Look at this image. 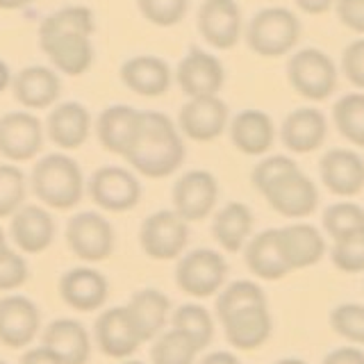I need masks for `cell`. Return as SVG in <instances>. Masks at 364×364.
Segmentation results:
<instances>
[{
  "label": "cell",
  "mask_w": 364,
  "mask_h": 364,
  "mask_svg": "<svg viewBox=\"0 0 364 364\" xmlns=\"http://www.w3.org/2000/svg\"><path fill=\"white\" fill-rule=\"evenodd\" d=\"M185 139L178 125L164 112L141 109L134 139L125 153V162L144 178L162 180L173 176L185 162Z\"/></svg>",
  "instance_id": "obj_2"
},
{
  "label": "cell",
  "mask_w": 364,
  "mask_h": 364,
  "mask_svg": "<svg viewBox=\"0 0 364 364\" xmlns=\"http://www.w3.org/2000/svg\"><path fill=\"white\" fill-rule=\"evenodd\" d=\"M0 364H5V362H0Z\"/></svg>",
  "instance_id": "obj_54"
},
{
  "label": "cell",
  "mask_w": 364,
  "mask_h": 364,
  "mask_svg": "<svg viewBox=\"0 0 364 364\" xmlns=\"http://www.w3.org/2000/svg\"><path fill=\"white\" fill-rule=\"evenodd\" d=\"M171 326L180 333H185L187 337L193 339L200 350L205 346H210V341L214 337V318L212 314L205 310L198 303H185L171 314Z\"/></svg>",
  "instance_id": "obj_35"
},
{
  "label": "cell",
  "mask_w": 364,
  "mask_h": 364,
  "mask_svg": "<svg viewBox=\"0 0 364 364\" xmlns=\"http://www.w3.org/2000/svg\"><path fill=\"white\" fill-rule=\"evenodd\" d=\"M276 242L289 271L314 267L326 255V239L310 223L276 228Z\"/></svg>",
  "instance_id": "obj_22"
},
{
  "label": "cell",
  "mask_w": 364,
  "mask_h": 364,
  "mask_svg": "<svg viewBox=\"0 0 364 364\" xmlns=\"http://www.w3.org/2000/svg\"><path fill=\"white\" fill-rule=\"evenodd\" d=\"M9 237L21 253L26 255L43 253L46 248H50L55 239V221L50 212L43 205H23L11 216Z\"/></svg>",
  "instance_id": "obj_24"
},
{
  "label": "cell",
  "mask_w": 364,
  "mask_h": 364,
  "mask_svg": "<svg viewBox=\"0 0 364 364\" xmlns=\"http://www.w3.org/2000/svg\"><path fill=\"white\" fill-rule=\"evenodd\" d=\"M276 364H307V362L296 360V358H284V360H280V362H276Z\"/></svg>",
  "instance_id": "obj_52"
},
{
  "label": "cell",
  "mask_w": 364,
  "mask_h": 364,
  "mask_svg": "<svg viewBox=\"0 0 364 364\" xmlns=\"http://www.w3.org/2000/svg\"><path fill=\"white\" fill-rule=\"evenodd\" d=\"M335 11L341 26L364 37V0H335Z\"/></svg>",
  "instance_id": "obj_44"
},
{
  "label": "cell",
  "mask_w": 364,
  "mask_h": 364,
  "mask_svg": "<svg viewBox=\"0 0 364 364\" xmlns=\"http://www.w3.org/2000/svg\"><path fill=\"white\" fill-rule=\"evenodd\" d=\"M41 328V312L28 296L9 294L0 299V344L7 348H26Z\"/></svg>",
  "instance_id": "obj_16"
},
{
  "label": "cell",
  "mask_w": 364,
  "mask_h": 364,
  "mask_svg": "<svg viewBox=\"0 0 364 364\" xmlns=\"http://www.w3.org/2000/svg\"><path fill=\"white\" fill-rule=\"evenodd\" d=\"M18 364H62V360L46 346H37V348H28L23 353Z\"/></svg>",
  "instance_id": "obj_46"
},
{
  "label": "cell",
  "mask_w": 364,
  "mask_h": 364,
  "mask_svg": "<svg viewBox=\"0 0 364 364\" xmlns=\"http://www.w3.org/2000/svg\"><path fill=\"white\" fill-rule=\"evenodd\" d=\"M198 364H239V360L230 350H214L210 355H205Z\"/></svg>",
  "instance_id": "obj_48"
},
{
  "label": "cell",
  "mask_w": 364,
  "mask_h": 364,
  "mask_svg": "<svg viewBox=\"0 0 364 364\" xmlns=\"http://www.w3.org/2000/svg\"><path fill=\"white\" fill-rule=\"evenodd\" d=\"M32 3H37V0H0V9L5 11H14V9H23Z\"/></svg>",
  "instance_id": "obj_50"
},
{
  "label": "cell",
  "mask_w": 364,
  "mask_h": 364,
  "mask_svg": "<svg viewBox=\"0 0 364 364\" xmlns=\"http://www.w3.org/2000/svg\"><path fill=\"white\" fill-rule=\"evenodd\" d=\"M41 346L53 350L62 364H87L91 358V337L75 318H55L46 326Z\"/></svg>",
  "instance_id": "obj_27"
},
{
  "label": "cell",
  "mask_w": 364,
  "mask_h": 364,
  "mask_svg": "<svg viewBox=\"0 0 364 364\" xmlns=\"http://www.w3.org/2000/svg\"><path fill=\"white\" fill-rule=\"evenodd\" d=\"M255 303H267L264 289H262L259 284L250 280L230 282L223 291H219V299H216V316L223 318L225 314L239 310V307L255 305Z\"/></svg>",
  "instance_id": "obj_38"
},
{
  "label": "cell",
  "mask_w": 364,
  "mask_h": 364,
  "mask_svg": "<svg viewBox=\"0 0 364 364\" xmlns=\"http://www.w3.org/2000/svg\"><path fill=\"white\" fill-rule=\"evenodd\" d=\"M139 14L157 28H173L189 11V0H136Z\"/></svg>",
  "instance_id": "obj_39"
},
{
  "label": "cell",
  "mask_w": 364,
  "mask_h": 364,
  "mask_svg": "<svg viewBox=\"0 0 364 364\" xmlns=\"http://www.w3.org/2000/svg\"><path fill=\"white\" fill-rule=\"evenodd\" d=\"M330 326L339 335L348 339L350 344L364 346V305L360 303H344L337 305L330 314Z\"/></svg>",
  "instance_id": "obj_41"
},
{
  "label": "cell",
  "mask_w": 364,
  "mask_h": 364,
  "mask_svg": "<svg viewBox=\"0 0 364 364\" xmlns=\"http://www.w3.org/2000/svg\"><path fill=\"white\" fill-rule=\"evenodd\" d=\"M5 248H9V244H7V235H5L3 228H0V250H5Z\"/></svg>",
  "instance_id": "obj_51"
},
{
  "label": "cell",
  "mask_w": 364,
  "mask_h": 364,
  "mask_svg": "<svg viewBox=\"0 0 364 364\" xmlns=\"http://www.w3.org/2000/svg\"><path fill=\"white\" fill-rule=\"evenodd\" d=\"M87 191L100 210L105 212H130L141 200V185L130 168L100 166L91 173Z\"/></svg>",
  "instance_id": "obj_10"
},
{
  "label": "cell",
  "mask_w": 364,
  "mask_h": 364,
  "mask_svg": "<svg viewBox=\"0 0 364 364\" xmlns=\"http://www.w3.org/2000/svg\"><path fill=\"white\" fill-rule=\"evenodd\" d=\"M244 257H246L248 269L262 280H280L289 273V269H287V264H284V259L278 250L276 228L259 232L250 239V242L246 244Z\"/></svg>",
  "instance_id": "obj_32"
},
{
  "label": "cell",
  "mask_w": 364,
  "mask_h": 364,
  "mask_svg": "<svg viewBox=\"0 0 364 364\" xmlns=\"http://www.w3.org/2000/svg\"><path fill=\"white\" fill-rule=\"evenodd\" d=\"M198 32L216 50H230L244 32V16L237 0H203L198 9Z\"/></svg>",
  "instance_id": "obj_15"
},
{
  "label": "cell",
  "mask_w": 364,
  "mask_h": 364,
  "mask_svg": "<svg viewBox=\"0 0 364 364\" xmlns=\"http://www.w3.org/2000/svg\"><path fill=\"white\" fill-rule=\"evenodd\" d=\"M66 244L82 262H105L114 253L117 235L100 212H77L66 223Z\"/></svg>",
  "instance_id": "obj_9"
},
{
  "label": "cell",
  "mask_w": 364,
  "mask_h": 364,
  "mask_svg": "<svg viewBox=\"0 0 364 364\" xmlns=\"http://www.w3.org/2000/svg\"><path fill=\"white\" fill-rule=\"evenodd\" d=\"M318 173L335 196H358L364 189V159L348 148H333L318 162Z\"/></svg>",
  "instance_id": "obj_25"
},
{
  "label": "cell",
  "mask_w": 364,
  "mask_h": 364,
  "mask_svg": "<svg viewBox=\"0 0 364 364\" xmlns=\"http://www.w3.org/2000/svg\"><path fill=\"white\" fill-rule=\"evenodd\" d=\"M200 348L193 344V339L180 330L171 328L153 339L151 362L153 364H196V355Z\"/></svg>",
  "instance_id": "obj_33"
},
{
  "label": "cell",
  "mask_w": 364,
  "mask_h": 364,
  "mask_svg": "<svg viewBox=\"0 0 364 364\" xmlns=\"http://www.w3.org/2000/svg\"><path fill=\"white\" fill-rule=\"evenodd\" d=\"M94 339L102 355L112 360H128L141 346L125 305L109 307V310L100 312V316L96 318Z\"/></svg>",
  "instance_id": "obj_21"
},
{
  "label": "cell",
  "mask_w": 364,
  "mask_h": 364,
  "mask_svg": "<svg viewBox=\"0 0 364 364\" xmlns=\"http://www.w3.org/2000/svg\"><path fill=\"white\" fill-rule=\"evenodd\" d=\"M32 193L41 200L43 208L50 210H73L85 196V176L82 168L71 155L50 153L43 155L32 168L30 176Z\"/></svg>",
  "instance_id": "obj_3"
},
{
  "label": "cell",
  "mask_w": 364,
  "mask_h": 364,
  "mask_svg": "<svg viewBox=\"0 0 364 364\" xmlns=\"http://www.w3.org/2000/svg\"><path fill=\"white\" fill-rule=\"evenodd\" d=\"M173 77L187 98L219 96L225 85V68L219 57L191 46L189 53L180 60Z\"/></svg>",
  "instance_id": "obj_12"
},
{
  "label": "cell",
  "mask_w": 364,
  "mask_h": 364,
  "mask_svg": "<svg viewBox=\"0 0 364 364\" xmlns=\"http://www.w3.org/2000/svg\"><path fill=\"white\" fill-rule=\"evenodd\" d=\"M219 321L223 323L228 344L239 350H255L264 346L273 330V318L267 303L239 307V310L225 314Z\"/></svg>",
  "instance_id": "obj_18"
},
{
  "label": "cell",
  "mask_w": 364,
  "mask_h": 364,
  "mask_svg": "<svg viewBox=\"0 0 364 364\" xmlns=\"http://www.w3.org/2000/svg\"><path fill=\"white\" fill-rule=\"evenodd\" d=\"M219 200V182L210 171L193 168L182 173L173 185V212L187 223L203 221Z\"/></svg>",
  "instance_id": "obj_13"
},
{
  "label": "cell",
  "mask_w": 364,
  "mask_h": 364,
  "mask_svg": "<svg viewBox=\"0 0 364 364\" xmlns=\"http://www.w3.org/2000/svg\"><path fill=\"white\" fill-rule=\"evenodd\" d=\"M14 98L28 112L55 107L62 96V77L53 66L32 64L11 77Z\"/></svg>",
  "instance_id": "obj_19"
},
{
  "label": "cell",
  "mask_w": 364,
  "mask_h": 364,
  "mask_svg": "<svg viewBox=\"0 0 364 364\" xmlns=\"http://www.w3.org/2000/svg\"><path fill=\"white\" fill-rule=\"evenodd\" d=\"M328 136V119L316 107H299L282 121L280 139L284 148L296 155L314 153L323 146Z\"/></svg>",
  "instance_id": "obj_26"
},
{
  "label": "cell",
  "mask_w": 364,
  "mask_h": 364,
  "mask_svg": "<svg viewBox=\"0 0 364 364\" xmlns=\"http://www.w3.org/2000/svg\"><path fill=\"white\" fill-rule=\"evenodd\" d=\"M364 228V210L358 203L341 200L330 205L323 212V230L333 237V242Z\"/></svg>",
  "instance_id": "obj_37"
},
{
  "label": "cell",
  "mask_w": 364,
  "mask_h": 364,
  "mask_svg": "<svg viewBox=\"0 0 364 364\" xmlns=\"http://www.w3.org/2000/svg\"><path fill=\"white\" fill-rule=\"evenodd\" d=\"M291 89L305 100H328L337 89V66L333 57L318 48L296 50L287 62Z\"/></svg>",
  "instance_id": "obj_5"
},
{
  "label": "cell",
  "mask_w": 364,
  "mask_h": 364,
  "mask_svg": "<svg viewBox=\"0 0 364 364\" xmlns=\"http://www.w3.org/2000/svg\"><path fill=\"white\" fill-rule=\"evenodd\" d=\"M246 46L259 57H282L301 39V21L287 7H264L248 21Z\"/></svg>",
  "instance_id": "obj_4"
},
{
  "label": "cell",
  "mask_w": 364,
  "mask_h": 364,
  "mask_svg": "<svg viewBox=\"0 0 364 364\" xmlns=\"http://www.w3.org/2000/svg\"><path fill=\"white\" fill-rule=\"evenodd\" d=\"M294 5L299 7L305 14H312V16H321L326 14L328 9L335 7V0H294Z\"/></svg>",
  "instance_id": "obj_47"
},
{
  "label": "cell",
  "mask_w": 364,
  "mask_h": 364,
  "mask_svg": "<svg viewBox=\"0 0 364 364\" xmlns=\"http://www.w3.org/2000/svg\"><path fill=\"white\" fill-rule=\"evenodd\" d=\"M230 139L244 155H264L276 141V125L267 112L244 109L230 121Z\"/></svg>",
  "instance_id": "obj_29"
},
{
  "label": "cell",
  "mask_w": 364,
  "mask_h": 364,
  "mask_svg": "<svg viewBox=\"0 0 364 364\" xmlns=\"http://www.w3.org/2000/svg\"><path fill=\"white\" fill-rule=\"evenodd\" d=\"M333 264L344 273H362L364 271V228L341 237L333 246Z\"/></svg>",
  "instance_id": "obj_40"
},
{
  "label": "cell",
  "mask_w": 364,
  "mask_h": 364,
  "mask_svg": "<svg viewBox=\"0 0 364 364\" xmlns=\"http://www.w3.org/2000/svg\"><path fill=\"white\" fill-rule=\"evenodd\" d=\"M28 196V178L16 164H0V219H11Z\"/></svg>",
  "instance_id": "obj_36"
},
{
  "label": "cell",
  "mask_w": 364,
  "mask_h": 364,
  "mask_svg": "<svg viewBox=\"0 0 364 364\" xmlns=\"http://www.w3.org/2000/svg\"><path fill=\"white\" fill-rule=\"evenodd\" d=\"M46 136L62 151H77L82 148L94 128L91 112L77 100L57 102L46 119Z\"/></svg>",
  "instance_id": "obj_17"
},
{
  "label": "cell",
  "mask_w": 364,
  "mask_h": 364,
  "mask_svg": "<svg viewBox=\"0 0 364 364\" xmlns=\"http://www.w3.org/2000/svg\"><path fill=\"white\" fill-rule=\"evenodd\" d=\"M341 71H344L346 80L364 91V37L350 41L344 53H341Z\"/></svg>",
  "instance_id": "obj_43"
},
{
  "label": "cell",
  "mask_w": 364,
  "mask_h": 364,
  "mask_svg": "<svg viewBox=\"0 0 364 364\" xmlns=\"http://www.w3.org/2000/svg\"><path fill=\"white\" fill-rule=\"evenodd\" d=\"M30 278L28 262L11 248L0 250V291H16Z\"/></svg>",
  "instance_id": "obj_42"
},
{
  "label": "cell",
  "mask_w": 364,
  "mask_h": 364,
  "mask_svg": "<svg viewBox=\"0 0 364 364\" xmlns=\"http://www.w3.org/2000/svg\"><path fill=\"white\" fill-rule=\"evenodd\" d=\"M139 112L130 105H109L96 119V136L100 146L112 155L125 157L128 148L134 139L136 123H139Z\"/></svg>",
  "instance_id": "obj_30"
},
{
  "label": "cell",
  "mask_w": 364,
  "mask_h": 364,
  "mask_svg": "<svg viewBox=\"0 0 364 364\" xmlns=\"http://www.w3.org/2000/svg\"><path fill=\"white\" fill-rule=\"evenodd\" d=\"M228 276V262L212 248H196L182 255L176 267V282L180 291L193 299H208L221 291Z\"/></svg>",
  "instance_id": "obj_8"
},
{
  "label": "cell",
  "mask_w": 364,
  "mask_h": 364,
  "mask_svg": "<svg viewBox=\"0 0 364 364\" xmlns=\"http://www.w3.org/2000/svg\"><path fill=\"white\" fill-rule=\"evenodd\" d=\"M125 310H128L136 337H139L141 344H146V341H153L157 335L164 333L171 312V301L159 289H139L132 294Z\"/></svg>",
  "instance_id": "obj_28"
},
{
  "label": "cell",
  "mask_w": 364,
  "mask_h": 364,
  "mask_svg": "<svg viewBox=\"0 0 364 364\" xmlns=\"http://www.w3.org/2000/svg\"><path fill=\"white\" fill-rule=\"evenodd\" d=\"M121 82L132 94L144 98H159L173 85V71L157 55H136L125 60L119 71Z\"/></svg>",
  "instance_id": "obj_20"
},
{
  "label": "cell",
  "mask_w": 364,
  "mask_h": 364,
  "mask_svg": "<svg viewBox=\"0 0 364 364\" xmlns=\"http://www.w3.org/2000/svg\"><path fill=\"white\" fill-rule=\"evenodd\" d=\"M62 301L77 312H96L109 296V282L91 267H75L60 278Z\"/></svg>",
  "instance_id": "obj_23"
},
{
  "label": "cell",
  "mask_w": 364,
  "mask_h": 364,
  "mask_svg": "<svg viewBox=\"0 0 364 364\" xmlns=\"http://www.w3.org/2000/svg\"><path fill=\"white\" fill-rule=\"evenodd\" d=\"M11 71H9V66H7V62L5 60H0V94L3 91H7L9 87H11Z\"/></svg>",
  "instance_id": "obj_49"
},
{
  "label": "cell",
  "mask_w": 364,
  "mask_h": 364,
  "mask_svg": "<svg viewBox=\"0 0 364 364\" xmlns=\"http://www.w3.org/2000/svg\"><path fill=\"white\" fill-rule=\"evenodd\" d=\"M141 250L157 262L180 259L189 244V223L173 210H157L139 228Z\"/></svg>",
  "instance_id": "obj_7"
},
{
  "label": "cell",
  "mask_w": 364,
  "mask_h": 364,
  "mask_svg": "<svg viewBox=\"0 0 364 364\" xmlns=\"http://www.w3.org/2000/svg\"><path fill=\"white\" fill-rule=\"evenodd\" d=\"M94 11L87 5H66L41 21L37 39L41 53L57 73L77 77L94 66Z\"/></svg>",
  "instance_id": "obj_1"
},
{
  "label": "cell",
  "mask_w": 364,
  "mask_h": 364,
  "mask_svg": "<svg viewBox=\"0 0 364 364\" xmlns=\"http://www.w3.org/2000/svg\"><path fill=\"white\" fill-rule=\"evenodd\" d=\"M46 128L32 112H7L0 117V155L7 162L21 164L34 159L43 148Z\"/></svg>",
  "instance_id": "obj_11"
},
{
  "label": "cell",
  "mask_w": 364,
  "mask_h": 364,
  "mask_svg": "<svg viewBox=\"0 0 364 364\" xmlns=\"http://www.w3.org/2000/svg\"><path fill=\"white\" fill-rule=\"evenodd\" d=\"M333 121L346 141L364 148V91L341 96L333 107Z\"/></svg>",
  "instance_id": "obj_34"
},
{
  "label": "cell",
  "mask_w": 364,
  "mask_h": 364,
  "mask_svg": "<svg viewBox=\"0 0 364 364\" xmlns=\"http://www.w3.org/2000/svg\"><path fill=\"white\" fill-rule=\"evenodd\" d=\"M121 364H144V362H139V360H123Z\"/></svg>",
  "instance_id": "obj_53"
},
{
  "label": "cell",
  "mask_w": 364,
  "mask_h": 364,
  "mask_svg": "<svg viewBox=\"0 0 364 364\" xmlns=\"http://www.w3.org/2000/svg\"><path fill=\"white\" fill-rule=\"evenodd\" d=\"M259 193L273 210L287 219H305L318 205V189L312 178H307L299 168V164L273 178L267 187L259 189Z\"/></svg>",
  "instance_id": "obj_6"
},
{
  "label": "cell",
  "mask_w": 364,
  "mask_h": 364,
  "mask_svg": "<svg viewBox=\"0 0 364 364\" xmlns=\"http://www.w3.org/2000/svg\"><path fill=\"white\" fill-rule=\"evenodd\" d=\"M230 112L219 96H203L189 98L180 107L178 114V130L182 136L191 141H214L225 132Z\"/></svg>",
  "instance_id": "obj_14"
},
{
  "label": "cell",
  "mask_w": 364,
  "mask_h": 364,
  "mask_svg": "<svg viewBox=\"0 0 364 364\" xmlns=\"http://www.w3.org/2000/svg\"><path fill=\"white\" fill-rule=\"evenodd\" d=\"M250 232H253V212L248 205L232 200L214 214L212 235L228 253H239L248 244Z\"/></svg>",
  "instance_id": "obj_31"
},
{
  "label": "cell",
  "mask_w": 364,
  "mask_h": 364,
  "mask_svg": "<svg viewBox=\"0 0 364 364\" xmlns=\"http://www.w3.org/2000/svg\"><path fill=\"white\" fill-rule=\"evenodd\" d=\"M323 364H364V350L355 346H341L330 350Z\"/></svg>",
  "instance_id": "obj_45"
}]
</instances>
